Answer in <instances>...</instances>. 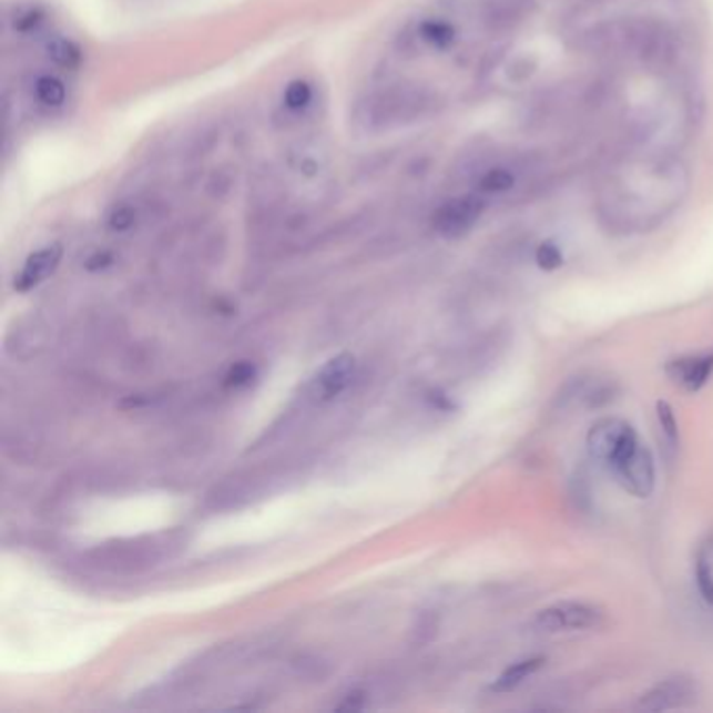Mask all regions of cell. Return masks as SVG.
<instances>
[{
    "mask_svg": "<svg viewBox=\"0 0 713 713\" xmlns=\"http://www.w3.org/2000/svg\"><path fill=\"white\" fill-rule=\"evenodd\" d=\"M696 701V686L691 678H665L641 696L639 707L644 712H670L689 707Z\"/></svg>",
    "mask_w": 713,
    "mask_h": 713,
    "instance_id": "7",
    "label": "cell"
},
{
    "mask_svg": "<svg viewBox=\"0 0 713 713\" xmlns=\"http://www.w3.org/2000/svg\"><path fill=\"white\" fill-rule=\"evenodd\" d=\"M356 373V358L344 352L318 368L310 384V394L318 403H329L348 389Z\"/></svg>",
    "mask_w": 713,
    "mask_h": 713,
    "instance_id": "6",
    "label": "cell"
},
{
    "mask_svg": "<svg viewBox=\"0 0 713 713\" xmlns=\"http://www.w3.org/2000/svg\"><path fill=\"white\" fill-rule=\"evenodd\" d=\"M544 663H547V659L540 658V655L515 661L509 668H505V672L490 684V691L498 693V695L517 691L528 678L533 676L538 670H542Z\"/></svg>",
    "mask_w": 713,
    "mask_h": 713,
    "instance_id": "11",
    "label": "cell"
},
{
    "mask_svg": "<svg viewBox=\"0 0 713 713\" xmlns=\"http://www.w3.org/2000/svg\"><path fill=\"white\" fill-rule=\"evenodd\" d=\"M536 264H538L542 271H547V273H552V271L561 268L563 254H561L559 245L552 243V241L542 243V245L536 249Z\"/></svg>",
    "mask_w": 713,
    "mask_h": 713,
    "instance_id": "19",
    "label": "cell"
},
{
    "mask_svg": "<svg viewBox=\"0 0 713 713\" xmlns=\"http://www.w3.org/2000/svg\"><path fill=\"white\" fill-rule=\"evenodd\" d=\"M314 101V89L306 80H295L283 92V105L293 113L308 110Z\"/></svg>",
    "mask_w": 713,
    "mask_h": 713,
    "instance_id": "17",
    "label": "cell"
},
{
    "mask_svg": "<svg viewBox=\"0 0 713 713\" xmlns=\"http://www.w3.org/2000/svg\"><path fill=\"white\" fill-rule=\"evenodd\" d=\"M655 412H658L659 434L663 439V450L665 457H676L678 446H680V429H678L676 412L672 408V404L665 400H659L655 404Z\"/></svg>",
    "mask_w": 713,
    "mask_h": 713,
    "instance_id": "14",
    "label": "cell"
},
{
    "mask_svg": "<svg viewBox=\"0 0 713 713\" xmlns=\"http://www.w3.org/2000/svg\"><path fill=\"white\" fill-rule=\"evenodd\" d=\"M111 228L113 231H126L132 224H134V212L130 207H122V210H115L111 214L110 220Z\"/></svg>",
    "mask_w": 713,
    "mask_h": 713,
    "instance_id": "21",
    "label": "cell"
},
{
    "mask_svg": "<svg viewBox=\"0 0 713 713\" xmlns=\"http://www.w3.org/2000/svg\"><path fill=\"white\" fill-rule=\"evenodd\" d=\"M32 94H34V99L42 108L57 110V108H61L65 103L68 89H65L61 78L51 75V73H42V75H38L34 84H32Z\"/></svg>",
    "mask_w": 713,
    "mask_h": 713,
    "instance_id": "13",
    "label": "cell"
},
{
    "mask_svg": "<svg viewBox=\"0 0 713 713\" xmlns=\"http://www.w3.org/2000/svg\"><path fill=\"white\" fill-rule=\"evenodd\" d=\"M691 189V172L674 155L644 153L607 172L597 212L613 233H644L672 216Z\"/></svg>",
    "mask_w": 713,
    "mask_h": 713,
    "instance_id": "1",
    "label": "cell"
},
{
    "mask_svg": "<svg viewBox=\"0 0 713 713\" xmlns=\"http://www.w3.org/2000/svg\"><path fill=\"white\" fill-rule=\"evenodd\" d=\"M609 473L615 477V481L622 486L623 490L634 498L644 500L655 490V479H658L655 458L642 441Z\"/></svg>",
    "mask_w": 713,
    "mask_h": 713,
    "instance_id": "4",
    "label": "cell"
},
{
    "mask_svg": "<svg viewBox=\"0 0 713 713\" xmlns=\"http://www.w3.org/2000/svg\"><path fill=\"white\" fill-rule=\"evenodd\" d=\"M515 181L517 179H515L511 167L495 165L481 174L477 186H479V193H483V195H505L515 186Z\"/></svg>",
    "mask_w": 713,
    "mask_h": 713,
    "instance_id": "15",
    "label": "cell"
},
{
    "mask_svg": "<svg viewBox=\"0 0 713 713\" xmlns=\"http://www.w3.org/2000/svg\"><path fill=\"white\" fill-rule=\"evenodd\" d=\"M665 375L672 379V384H676L689 394L701 391L712 379L713 349L672 358L665 365Z\"/></svg>",
    "mask_w": 713,
    "mask_h": 713,
    "instance_id": "9",
    "label": "cell"
},
{
    "mask_svg": "<svg viewBox=\"0 0 713 713\" xmlns=\"http://www.w3.org/2000/svg\"><path fill=\"white\" fill-rule=\"evenodd\" d=\"M49 51H51L49 55H53L57 63H61V65H70L73 59L78 57V51L73 49L70 42H65V40H57L53 47H49Z\"/></svg>",
    "mask_w": 713,
    "mask_h": 713,
    "instance_id": "20",
    "label": "cell"
},
{
    "mask_svg": "<svg viewBox=\"0 0 713 713\" xmlns=\"http://www.w3.org/2000/svg\"><path fill=\"white\" fill-rule=\"evenodd\" d=\"M365 707V696L360 693H352V695L346 696V701L342 705H337V710L342 712H356V710H363Z\"/></svg>",
    "mask_w": 713,
    "mask_h": 713,
    "instance_id": "22",
    "label": "cell"
},
{
    "mask_svg": "<svg viewBox=\"0 0 713 713\" xmlns=\"http://www.w3.org/2000/svg\"><path fill=\"white\" fill-rule=\"evenodd\" d=\"M425 108V99L417 91L396 89V91L379 94L370 103V124H400L404 120L415 118Z\"/></svg>",
    "mask_w": 713,
    "mask_h": 713,
    "instance_id": "8",
    "label": "cell"
},
{
    "mask_svg": "<svg viewBox=\"0 0 713 713\" xmlns=\"http://www.w3.org/2000/svg\"><path fill=\"white\" fill-rule=\"evenodd\" d=\"M419 37H421L422 42L431 49H438V51H444L448 49L452 42H455V28L448 23V21H441V19H429V21H422L421 28H419Z\"/></svg>",
    "mask_w": 713,
    "mask_h": 713,
    "instance_id": "16",
    "label": "cell"
},
{
    "mask_svg": "<svg viewBox=\"0 0 713 713\" xmlns=\"http://www.w3.org/2000/svg\"><path fill=\"white\" fill-rule=\"evenodd\" d=\"M695 582L701 599L713 607V533L705 536L696 549Z\"/></svg>",
    "mask_w": 713,
    "mask_h": 713,
    "instance_id": "12",
    "label": "cell"
},
{
    "mask_svg": "<svg viewBox=\"0 0 713 713\" xmlns=\"http://www.w3.org/2000/svg\"><path fill=\"white\" fill-rule=\"evenodd\" d=\"M603 609L580 601H561L538 611L536 625L542 632H576V630H594L603 623Z\"/></svg>",
    "mask_w": 713,
    "mask_h": 713,
    "instance_id": "3",
    "label": "cell"
},
{
    "mask_svg": "<svg viewBox=\"0 0 713 713\" xmlns=\"http://www.w3.org/2000/svg\"><path fill=\"white\" fill-rule=\"evenodd\" d=\"M257 377V368L252 365V363H237V365L231 366L226 377H224V384L231 389H243L247 385L254 384V379Z\"/></svg>",
    "mask_w": 713,
    "mask_h": 713,
    "instance_id": "18",
    "label": "cell"
},
{
    "mask_svg": "<svg viewBox=\"0 0 713 713\" xmlns=\"http://www.w3.org/2000/svg\"><path fill=\"white\" fill-rule=\"evenodd\" d=\"M61 257H63V247L57 243L34 252L26 259V264L21 266L19 275L16 276V283H13L16 292H32L40 283H44L47 278L55 275V271L61 264Z\"/></svg>",
    "mask_w": 713,
    "mask_h": 713,
    "instance_id": "10",
    "label": "cell"
},
{
    "mask_svg": "<svg viewBox=\"0 0 713 713\" xmlns=\"http://www.w3.org/2000/svg\"><path fill=\"white\" fill-rule=\"evenodd\" d=\"M486 210V202L479 195H462L450 202L439 205L438 212L434 214V231L446 238L465 237L473 231L481 214Z\"/></svg>",
    "mask_w": 713,
    "mask_h": 713,
    "instance_id": "5",
    "label": "cell"
},
{
    "mask_svg": "<svg viewBox=\"0 0 713 713\" xmlns=\"http://www.w3.org/2000/svg\"><path fill=\"white\" fill-rule=\"evenodd\" d=\"M639 444L641 439L634 431V427L618 417H604L601 421L594 422L585 436L588 455L609 471L618 462H622L623 458L628 457Z\"/></svg>",
    "mask_w": 713,
    "mask_h": 713,
    "instance_id": "2",
    "label": "cell"
}]
</instances>
